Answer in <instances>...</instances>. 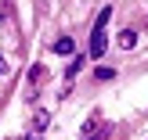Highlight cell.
I'll return each instance as SVG.
<instances>
[{"label": "cell", "mask_w": 148, "mask_h": 140, "mask_svg": "<svg viewBox=\"0 0 148 140\" xmlns=\"http://www.w3.org/2000/svg\"><path fill=\"white\" fill-rule=\"evenodd\" d=\"M4 72H7V61H4V57H0V76H4Z\"/></svg>", "instance_id": "obj_5"}, {"label": "cell", "mask_w": 148, "mask_h": 140, "mask_svg": "<svg viewBox=\"0 0 148 140\" xmlns=\"http://www.w3.org/2000/svg\"><path fill=\"white\" fill-rule=\"evenodd\" d=\"M108 50V36H105V29H94L90 32V57H101Z\"/></svg>", "instance_id": "obj_1"}, {"label": "cell", "mask_w": 148, "mask_h": 140, "mask_svg": "<svg viewBox=\"0 0 148 140\" xmlns=\"http://www.w3.org/2000/svg\"><path fill=\"white\" fill-rule=\"evenodd\" d=\"M134 43H137V32H134V29H123V32H119V47H123V50H130Z\"/></svg>", "instance_id": "obj_3"}, {"label": "cell", "mask_w": 148, "mask_h": 140, "mask_svg": "<svg viewBox=\"0 0 148 140\" xmlns=\"http://www.w3.org/2000/svg\"><path fill=\"white\" fill-rule=\"evenodd\" d=\"M76 50V43H72V36H62V40L54 43V54H72Z\"/></svg>", "instance_id": "obj_2"}, {"label": "cell", "mask_w": 148, "mask_h": 140, "mask_svg": "<svg viewBox=\"0 0 148 140\" xmlns=\"http://www.w3.org/2000/svg\"><path fill=\"white\" fill-rule=\"evenodd\" d=\"M108 18H112V7H101V14H98V25H94V29H105V25H108Z\"/></svg>", "instance_id": "obj_4"}]
</instances>
